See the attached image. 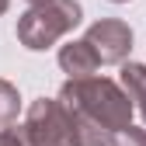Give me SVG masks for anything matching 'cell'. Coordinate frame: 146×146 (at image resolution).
<instances>
[{
  "instance_id": "cell-1",
  "label": "cell",
  "mask_w": 146,
  "mask_h": 146,
  "mask_svg": "<svg viewBox=\"0 0 146 146\" xmlns=\"http://www.w3.org/2000/svg\"><path fill=\"white\" fill-rule=\"evenodd\" d=\"M56 98L63 101V108H77V111L94 115L111 132L132 125L136 104L129 98V90L122 84H115V80H108V77H70L59 87Z\"/></svg>"
},
{
  "instance_id": "cell-2",
  "label": "cell",
  "mask_w": 146,
  "mask_h": 146,
  "mask_svg": "<svg viewBox=\"0 0 146 146\" xmlns=\"http://www.w3.org/2000/svg\"><path fill=\"white\" fill-rule=\"evenodd\" d=\"M80 21H84L80 0H45V4H35L17 17V42L31 52H42L56 45Z\"/></svg>"
},
{
  "instance_id": "cell-3",
  "label": "cell",
  "mask_w": 146,
  "mask_h": 146,
  "mask_svg": "<svg viewBox=\"0 0 146 146\" xmlns=\"http://www.w3.org/2000/svg\"><path fill=\"white\" fill-rule=\"evenodd\" d=\"M21 132L28 146H73V125L59 98H38L28 104Z\"/></svg>"
},
{
  "instance_id": "cell-4",
  "label": "cell",
  "mask_w": 146,
  "mask_h": 146,
  "mask_svg": "<svg viewBox=\"0 0 146 146\" xmlns=\"http://www.w3.org/2000/svg\"><path fill=\"white\" fill-rule=\"evenodd\" d=\"M84 38L94 45L98 59L108 63V66H122L129 59V52H132V28L125 21H118V17H101V21H94Z\"/></svg>"
},
{
  "instance_id": "cell-5",
  "label": "cell",
  "mask_w": 146,
  "mask_h": 146,
  "mask_svg": "<svg viewBox=\"0 0 146 146\" xmlns=\"http://www.w3.org/2000/svg\"><path fill=\"white\" fill-rule=\"evenodd\" d=\"M59 66H63L66 77H94L101 59H98L94 45H90L87 38H77V42H66L59 49Z\"/></svg>"
},
{
  "instance_id": "cell-6",
  "label": "cell",
  "mask_w": 146,
  "mask_h": 146,
  "mask_svg": "<svg viewBox=\"0 0 146 146\" xmlns=\"http://www.w3.org/2000/svg\"><path fill=\"white\" fill-rule=\"evenodd\" d=\"M70 115V125H73V146H111V129L101 125L94 115L87 111H77V108H66Z\"/></svg>"
},
{
  "instance_id": "cell-7",
  "label": "cell",
  "mask_w": 146,
  "mask_h": 146,
  "mask_svg": "<svg viewBox=\"0 0 146 146\" xmlns=\"http://www.w3.org/2000/svg\"><path fill=\"white\" fill-rule=\"evenodd\" d=\"M122 87L129 90L136 111L146 122V63H122Z\"/></svg>"
},
{
  "instance_id": "cell-8",
  "label": "cell",
  "mask_w": 146,
  "mask_h": 146,
  "mask_svg": "<svg viewBox=\"0 0 146 146\" xmlns=\"http://www.w3.org/2000/svg\"><path fill=\"white\" fill-rule=\"evenodd\" d=\"M17 111H21V94L11 80H0V129L4 125H14Z\"/></svg>"
},
{
  "instance_id": "cell-9",
  "label": "cell",
  "mask_w": 146,
  "mask_h": 146,
  "mask_svg": "<svg viewBox=\"0 0 146 146\" xmlns=\"http://www.w3.org/2000/svg\"><path fill=\"white\" fill-rule=\"evenodd\" d=\"M111 146H146V129H136V125H125L111 136Z\"/></svg>"
},
{
  "instance_id": "cell-10",
  "label": "cell",
  "mask_w": 146,
  "mask_h": 146,
  "mask_svg": "<svg viewBox=\"0 0 146 146\" xmlns=\"http://www.w3.org/2000/svg\"><path fill=\"white\" fill-rule=\"evenodd\" d=\"M0 146H28V139H25L21 129H11V125H4V129H0Z\"/></svg>"
},
{
  "instance_id": "cell-11",
  "label": "cell",
  "mask_w": 146,
  "mask_h": 146,
  "mask_svg": "<svg viewBox=\"0 0 146 146\" xmlns=\"http://www.w3.org/2000/svg\"><path fill=\"white\" fill-rule=\"evenodd\" d=\"M7 7H11V0H0V14H7Z\"/></svg>"
},
{
  "instance_id": "cell-12",
  "label": "cell",
  "mask_w": 146,
  "mask_h": 146,
  "mask_svg": "<svg viewBox=\"0 0 146 146\" xmlns=\"http://www.w3.org/2000/svg\"><path fill=\"white\" fill-rule=\"evenodd\" d=\"M25 4H31V7H35V4H45V0H25Z\"/></svg>"
},
{
  "instance_id": "cell-13",
  "label": "cell",
  "mask_w": 146,
  "mask_h": 146,
  "mask_svg": "<svg viewBox=\"0 0 146 146\" xmlns=\"http://www.w3.org/2000/svg\"><path fill=\"white\" fill-rule=\"evenodd\" d=\"M111 4H129V0H111Z\"/></svg>"
}]
</instances>
